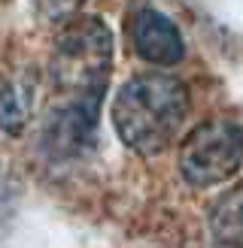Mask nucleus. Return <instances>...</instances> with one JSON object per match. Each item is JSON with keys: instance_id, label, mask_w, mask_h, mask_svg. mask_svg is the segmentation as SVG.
Listing matches in <instances>:
<instances>
[{"instance_id": "obj_1", "label": "nucleus", "mask_w": 243, "mask_h": 248, "mask_svg": "<svg viewBox=\"0 0 243 248\" xmlns=\"http://www.w3.org/2000/svg\"><path fill=\"white\" fill-rule=\"evenodd\" d=\"M113 73V33L94 16H73L61 28L52 48V88L61 106L52 109L46 136L58 148L76 152L94 136L97 115Z\"/></svg>"}, {"instance_id": "obj_2", "label": "nucleus", "mask_w": 243, "mask_h": 248, "mask_svg": "<svg viewBox=\"0 0 243 248\" xmlns=\"http://www.w3.org/2000/svg\"><path fill=\"white\" fill-rule=\"evenodd\" d=\"M189 115L186 82L167 73H140L119 88L113 100V127L131 152L143 157L174 145Z\"/></svg>"}, {"instance_id": "obj_3", "label": "nucleus", "mask_w": 243, "mask_h": 248, "mask_svg": "<svg viewBox=\"0 0 243 248\" xmlns=\"http://www.w3.org/2000/svg\"><path fill=\"white\" fill-rule=\"evenodd\" d=\"M243 167V127L231 118H210L179 142V172L191 188H213Z\"/></svg>"}, {"instance_id": "obj_4", "label": "nucleus", "mask_w": 243, "mask_h": 248, "mask_svg": "<svg viewBox=\"0 0 243 248\" xmlns=\"http://www.w3.org/2000/svg\"><path fill=\"white\" fill-rule=\"evenodd\" d=\"M125 28H128L134 52L155 67H170L186 58V43H182L179 28L152 3L134 6Z\"/></svg>"}, {"instance_id": "obj_5", "label": "nucleus", "mask_w": 243, "mask_h": 248, "mask_svg": "<svg viewBox=\"0 0 243 248\" xmlns=\"http://www.w3.org/2000/svg\"><path fill=\"white\" fill-rule=\"evenodd\" d=\"M210 233L219 245H243V182L213 203Z\"/></svg>"}, {"instance_id": "obj_6", "label": "nucleus", "mask_w": 243, "mask_h": 248, "mask_svg": "<svg viewBox=\"0 0 243 248\" xmlns=\"http://www.w3.org/2000/svg\"><path fill=\"white\" fill-rule=\"evenodd\" d=\"M31 100H34V85L28 82H9L0 91V127L18 136L31 118Z\"/></svg>"}, {"instance_id": "obj_7", "label": "nucleus", "mask_w": 243, "mask_h": 248, "mask_svg": "<svg viewBox=\"0 0 243 248\" xmlns=\"http://www.w3.org/2000/svg\"><path fill=\"white\" fill-rule=\"evenodd\" d=\"M82 3H85V0H34V6H36V12H40V18L55 21V24L73 18V16L82 9Z\"/></svg>"}]
</instances>
